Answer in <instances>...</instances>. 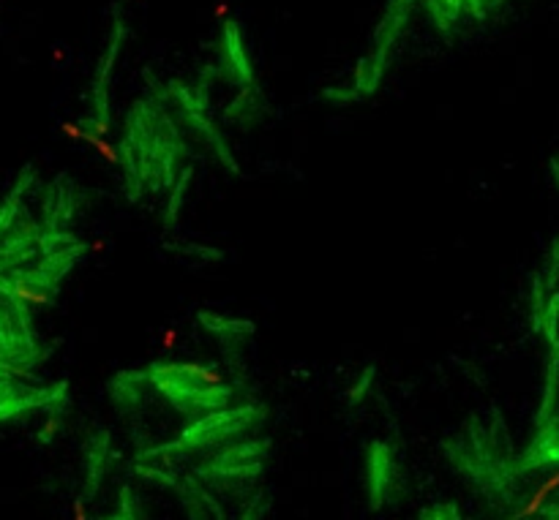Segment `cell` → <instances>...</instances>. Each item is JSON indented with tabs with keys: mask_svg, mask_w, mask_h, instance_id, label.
<instances>
[{
	"mask_svg": "<svg viewBox=\"0 0 559 520\" xmlns=\"http://www.w3.org/2000/svg\"><path fill=\"white\" fill-rule=\"evenodd\" d=\"M554 491H559V471H554V474H551V477H548V479L534 491V496L527 501V507L516 512V518H532V515H540L543 504L548 501V496L554 493Z\"/></svg>",
	"mask_w": 559,
	"mask_h": 520,
	"instance_id": "6da1fadb",
	"label": "cell"
},
{
	"mask_svg": "<svg viewBox=\"0 0 559 520\" xmlns=\"http://www.w3.org/2000/svg\"><path fill=\"white\" fill-rule=\"evenodd\" d=\"M88 145H93V148L99 150V155H102L106 164H112V167H118V150L112 148L109 142H106V136H99V134H93V131H88V139H85Z\"/></svg>",
	"mask_w": 559,
	"mask_h": 520,
	"instance_id": "7a4b0ae2",
	"label": "cell"
},
{
	"mask_svg": "<svg viewBox=\"0 0 559 520\" xmlns=\"http://www.w3.org/2000/svg\"><path fill=\"white\" fill-rule=\"evenodd\" d=\"M14 295L20 300H25V302H33V305H47L50 302V297L44 292H36V289H30L25 283H14Z\"/></svg>",
	"mask_w": 559,
	"mask_h": 520,
	"instance_id": "3957f363",
	"label": "cell"
},
{
	"mask_svg": "<svg viewBox=\"0 0 559 520\" xmlns=\"http://www.w3.org/2000/svg\"><path fill=\"white\" fill-rule=\"evenodd\" d=\"M60 134H63V136H69V139H74V142H85V139H88V131H85L82 125L69 123V120H63V123H60Z\"/></svg>",
	"mask_w": 559,
	"mask_h": 520,
	"instance_id": "277c9868",
	"label": "cell"
},
{
	"mask_svg": "<svg viewBox=\"0 0 559 520\" xmlns=\"http://www.w3.org/2000/svg\"><path fill=\"white\" fill-rule=\"evenodd\" d=\"M191 373H194L197 379L207 381V384H221V373L213 371V368H205V365H191Z\"/></svg>",
	"mask_w": 559,
	"mask_h": 520,
	"instance_id": "5b68a950",
	"label": "cell"
},
{
	"mask_svg": "<svg viewBox=\"0 0 559 520\" xmlns=\"http://www.w3.org/2000/svg\"><path fill=\"white\" fill-rule=\"evenodd\" d=\"M178 330H172V327H170V330H164V335H161V349H164V351H170V349H175V344H178Z\"/></svg>",
	"mask_w": 559,
	"mask_h": 520,
	"instance_id": "8992f818",
	"label": "cell"
},
{
	"mask_svg": "<svg viewBox=\"0 0 559 520\" xmlns=\"http://www.w3.org/2000/svg\"><path fill=\"white\" fill-rule=\"evenodd\" d=\"M57 428H60V422H57V417H52V420H47V425H44V430L39 433V439H41V442H52V436L57 433Z\"/></svg>",
	"mask_w": 559,
	"mask_h": 520,
	"instance_id": "52a82bcc",
	"label": "cell"
},
{
	"mask_svg": "<svg viewBox=\"0 0 559 520\" xmlns=\"http://www.w3.org/2000/svg\"><path fill=\"white\" fill-rule=\"evenodd\" d=\"M213 17L219 20V22H224L229 17V3L227 0H216V6H213Z\"/></svg>",
	"mask_w": 559,
	"mask_h": 520,
	"instance_id": "ba28073f",
	"label": "cell"
},
{
	"mask_svg": "<svg viewBox=\"0 0 559 520\" xmlns=\"http://www.w3.org/2000/svg\"><path fill=\"white\" fill-rule=\"evenodd\" d=\"M52 60H55V63H63V60H66V50H63V47H55V50H52Z\"/></svg>",
	"mask_w": 559,
	"mask_h": 520,
	"instance_id": "9c48e42d",
	"label": "cell"
},
{
	"mask_svg": "<svg viewBox=\"0 0 559 520\" xmlns=\"http://www.w3.org/2000/svg\"><path fill=\"white\" fill-rule=\"evenodd\" d=\"M74 518H76V520H85V518H88V512H85L82 501H74Z\"/></svg>",
	"mask_w": 559,
	"mask_h": 520,
	"instance_id": "30bf717a",
	"label": "cell"
},
{
	"mask_svg": "<svg viewBox=\"0 0 559 520\" xmlns=\"http://www.w3.org/2000/svg\"><path fill=\"white\" fill-rule=\"evenodd\" d=\"M104 248H106V243H104V240H93V243H90V251H93V253H102Z\"/></svg>",
	"mask_w": 559,
	"mask_h": 520,
	"instance_id": "8fae6325",
	"label": "cell"
},
{
	"mask_svg": "<svg viewBox=\"0 0 559 520\" xmlns=\"http://www.w3.org/2000/svg\"><path fill=\"white\" fill-rule=\"evenodd\" d=\"M393 3H396L399 8H404V6H409V0H393Z\"/></svg>",
	"mask_w": 559,
	"mask_h": 520,
	"instance_id": "7c38bea8",
	"label": "cell"
}]
</instances>
